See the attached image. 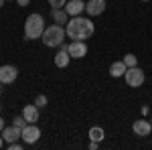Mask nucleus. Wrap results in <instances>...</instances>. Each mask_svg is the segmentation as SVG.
Wrapping results in <instances>:
<instances>
[{
	"label": "nucleus",
	"instance_id": "1",
	"mask_svg": "<svg viewBox=\"0 0 152 150\" xmlns=\"http://www.w3.org/2000/svg\"><path fill=\"white\" fill-rule=\"evenodd\" d=\"M95 26H94V20L87 18V16H71V20L65 24V33L69 39L73 41H85L94 35Z\"/></svg>",
	"mask_w": 152,
	"mask_h": 150
},
{
	"label": "nucleus",
	"instance_id": "2",
	"mask_svg": "<svg viewBox=\"0 0 152 150\" xmlns=\"http://www.w3.org/2000/svg\"><path fill=\"white\" fill-rule=\"evenodd\" d=\"M43 33H45V18L39 12L28 14L26 23H24V39L26 41H35V39H41Z\"/></svg>",
	"mask_w": 152,
	"mask_h": 150
},
{
	"label": "nucleus",
	"instance_id": "3",
	"mask_svg": "<svg viewBox=\"0 0 152 150\" xmlns=\"http://www.w3.org/2000/svg\"><path fill=\"white\" fill-rule=\"evenodd\" d=\"M67 37L65 33V26L63 24H51V26H45V33L41 37V41L45 43V47H59L63 43V39Z\"/></svg>",
	"mask_w": 152,
	"mask_h": 150
},
{
	"label": "nucleus",
	"instance_id": "4",
	"mask_svg": "<svg viewBox=\"0 0 152 150\" xmlns=\"http://www.w3.org/2000/svg\"><path fill=\"white\" fill-rule=\"evenodd\" d=\"M124 79L128 83V87H140L144 79H146V75H144V71L136 65V67H128L126 73H124Z\"/></svg>",
	"mask_w": 152,
	"mask_h": 150
},
{
	"label": "nucleus",
	"instance_id": "5",
	"mask_svg": "<svg viewBox=\"0 0 152 150\" xmlns=\"http://www.w3.org/2000/svg\"><path fill=\"white\" fill-rule=\"evenodd\" d=\"M39 138H41V130H39L37 124H26V126L23 128V142H26V144H35Z\"/></svg>",
	"mask_w": 152,
	"mask_h": 150
},
{
	"label": "nucleus",
	"instance_id": "6",
	"mask_svg": "<svg viewBox=\"0 0 152 150\" xmlns=\"http://www.w3.org/2000/svg\"><path fill=\"white\" fill-rule=\"evenodd\" d=\"M16 77H18V69H16L14 65H2V67H0V81H2L4 85L14 83Z\"/></svg>",
	"mask_w": 152,
	"mask_h": 150
},
{
	"label": "nucleus",
	"instance_id": "7",
	"mask_svg": "<svg viewBox=\"0 0 152 150\" xmlns=\"http://www.w3.org/2000/svg\"><path fill=\"white\" fill-rule=\"evenodd\" d=\"M67 53H69L73 59H81L87 55V45L85 41H71V45L67 47Z\"/></svg>",
	"mask_w": 152,
	"mask_h": 150
},
{
	"label": "nucleus",
	"instance_id": "8",
	"mask_svg": "<svg viewBox=\"0 0 152 150\" xmlns=\"http://www.w3.org/2000/svg\"><path fill=\"white\" fill-rule=\"evenodd\" d=\"M2 138H4L6 144L16 142V140L23 138V130H20V128H16L14 124H12V126H4V130H2Z\"/></svg>",
	"mask_w": 152,
	"mask_h": 150
},
{
	"label": "nucleus",
	"instance_id": "9",
	"mask_svg": "<svg viewBox=\"0 0 152 150\" xmlns=\"http://www.w3.org/2000/svg\"><path fill=\"white\" fill-rule=\"evenodd\" d=\"M104 10H105V0H87V4H85L87 16H99Z\"/></svg>",
	"mask_w": 152,
	"mask_h": 150
},
{
	"label": "nucleus",
	"instance_id": "10",
	"mask_svg": "<svg viewBox=\"0 0 152 150\" xmlns=\"http://www.w3.org/2000/svg\"><path fill=\"white\" fill-rule=\"evenodd\" d=\"M132 130H134V134H136V136H150L152 122H148V120H136V122H134V126H132Z\"/></svg>",
	"mask_w": 152,
	"mask_h": 150
},
{
	"label": "nucleus",
	"instance_id": "11",
	"mask_svg": "<svg viewBox=\"0 0 152 150\" xmlns=\"http://www.w3.org/2000/svg\"><path fill=\"white\" fill-rule=\"evenodd\" d=\"M65 10L69 16H79L85 12V2L83 0H69L67 4H65Z\"/></svg>",
	"mask_w": 152,
	"mask_h": 150
},
{
	"label": "nucleus",
	"instance_id": "12",
	"mask_svg": "<svg viewBox=\"0 0 152 150\" xmlns=\"http://www.w3.org/2000/svg\"><path fill=\"white\" fill-rule=\"evenodd\" d=\"M23 118L28 124H37L39 122V105L37 104H28L23 108Z\"/></svg>",
	"mask_w": 152,
	"mask_h": 150
},
{
	"label": "nucleus",
	"instance_id": "13",
	"mask_svg": "<svg viewBox=\"0 0 152 150\" xmlns=\"http://www.w3.org/2000/svg\"><path fill=\"white\" fill-rule=\"evenodd\" d=\"M51 16H53V20L57 24H67L69 23V14H67L65 8H53V10H51Z\"/></svg>",
	"mask_w": 152,
	"mask_h": 150
},
{
	"label": "nucleus",
	"instance_id": "14",
	"mask_svg": "<svg viewBox=\"0 0 152 150\" xmlns=\"http://www.w3.org/2000/svg\"><path fill=\"white\" fill-rule=\"evenodd\" d=\"M126 63L124 61H114L112 65H110V75L112 77H124V73H126Z\"/></svg>",
	"mask_w": 152,
	"mask_h": 150
},
{
	"label": "nucleus",
	"instance_id": "15",
	"mask_svg": "<svg viewBox=\"0 0 152 150\" xmlns=\"http://www.w3.org/2000/svg\"><path fill=\"white\" fill-rule=\"evenodd\" d=\"M69 61H71V55L67 53V51H63V49L55 55V65H57L59 69H65V67L69 65Z\"/></svg>",
	"mask_w": 152,
	"mask_h": 150
},
{
	"label": "nucleus",
	"instance_id": "16",
	"mask_svg": "<svg viewBox=\"0 0 152 150\" xmlns=\"http://www.w3.org/2000/svg\"><path fill=\"white\" fill-rule=\"evenodd\" d=\"M105 136V132H104V128L102 126H94V128H89V140H95V142H102Z\"/></svg>",
	"mask_w": 152,
	"mask_h": 150
},
{
	"label": "nucleus",
	"instance_id": "17",
	"mask_svg": "<svg viewBox=\"0 0 152 150\" xmlns=\"http://www.w3.org/2000/svg\"><path fill=\"white\" fill-rule=\"evenodd\" d=\"M122 61L126 63V67H136V65H138V59H136V55H132V53H128Z\"/></svg>",
	"mask_w": 152,
	"mask_h": 150
},
{
	"label": "nucleus",
	"instance_id": "18",
	"mask_svg": "<svg viewBox=\"0 0 152 150\" xmlns=\"http://www.w3.org/2000/svg\"><path fill=\"white\" fill-rule=\"evenodd\" d=\"M12 124H14V126H16V128H20V130H23V128L26 126V124H28V122H26V120H24L23 116H16V118H14V122H12Z\"/></svg>",
	"mask_w": 152,
	"mask_h": 150
},
{
	"label": "nucleus",
	"instance_id": "19",
	"mask_svg": "<svg viewBox=\"0 0 152 150\" xmlns=\"http://www.w3.org/2000/svg\"><path fill=\"white\" fill-rule=\"evenodd\" d=\"M47 2L53 8H65V4H67V0H47Z\"/></svg>",
	"mask_w": 152,
	"mask_h": 150
},
{
	"label": "nucleus",
	"instance_id": "20",
	"mask_svg": "<svg viewBox=\"0 0 152 150\" xmlns=\"http://www.w3.org/2000/svg\"><path fill=\"white\" fill-rule=\"evenodd\" d=\"M39 108H45L47 105V95H37V102H35Z\"/></svg>",
	"mask_w": 152,
	"mask_h": 150
},
{
	"label": "nucleus",
	"instance_id": "21",
	"mask_svg": "<svg viewBox=\"0 0 152 150\" xmlns=\"http://www.w3.org/2000/svg\"><path fill=\"white\" fill-rule=\"evenodd\" d=\"M8 148H10V150H20V148H23V144H18V142H10Z\"/></svg>",
	"mask_w": 152,
	"mask_h": 150
},
{
	"label": "nucleus",
	"instance_id": "22",
	"mask_svg": "<svg viewBox=\"0 0 152 150\" xmlns=\"http://www.w3.org/2000/svg\"><path fill=\"white\" fill-rule=\"evenodd\" d=\"M16 2H18V6H28L31 0H16Z\"/></svg>",
	"mask_w": 152,
	"mask_h": 150
},
{
	"label": "nucleus",
	"instance_id": "23",
	"mask_svg": "<svg viewBox=\"0 0 152 150\" xmlns=\"http://www.w3.org/2000/svg\"><path fill=\"white\" fill-rule=\"evenodd\" d=\"M89 148H91V150H97V142H95V140H91V142H89Z\"/></svg>",
	"mask_w": 152,
	"mask_h": 150
},
{
	"label": "nucleus",
	"instance_id": "24",
	"mask_svg": "<svg viewBox=\"0 0 152 150\" xmlns=\"http://www.w3.org/2000/svg\"><path fill=\"white\" fill-rule=\"evenodd\" d=\"M4 126H6V124H4V120H2V118H0V132H2V130H4Z\"/></svg>",
	"mask_w": 152,
	"mask_h": 150
},
{
	"label": "nucleus",
	"instance_id": "25",
	"mask_svg": "<svg viewBox=\"0 0 152 150\" xmlns=\"http://www.w3.org/2000/svg\"><path fill=\"white\" fill-rule=\"evenodd\" d=\"M4 146V138H2V134H0V148Z\"/></svg>",
	"mask_w": 152,
	"mask_h": 150
},
{
	"label": "nucleus",
	"instance_id": "26",
	"mask_svg": "<svg viewBox=\"0 0 152 150\" xmlns=\"http://www.w3.org/2000/svg\"><path fill=\"white\" fill-rule=\"evenodd\" d=\"M4 2H6V0H0V8H2V6H4Z\"/></svg>",
	"mask_w": 152,
	"mask_h": 150
},
{
	"label": "nucleus",
	"instance_id": "27",
	"mask_svg": "<svg viewBox=\"0 0 152 150\" xmlns=\"http://www.w3.org/2000/svg\"><path fill=\"white\" fill-rule=\"evenodd\" d=\"M142 2H150V0H142Z\"/></svg>",
	"mask_w": 152,
	"mask_h": 150
},
{
	"label": "nucleus",
	"instance_id": "28",
	"mask_svg": "<svg viewBox=\"0 0 152 150\" xmlns=\"http://www.w3.org/2000/svg\"><path fill=\"white\" fill-rule=\"evenodd\" d=\"M0 112H2V105H0Z\"/></svg>",
	"mask_w": 152,
	"mask_h": 150
}]
</instances>
